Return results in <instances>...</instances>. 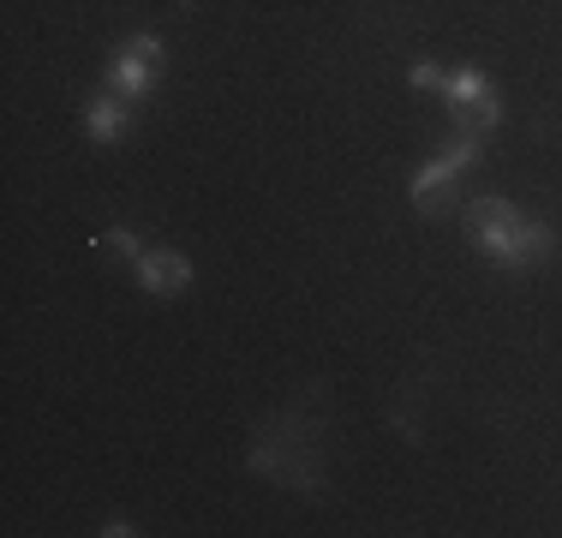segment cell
Returning <instances> with one entry per match:
<instances>
[{
  "label": "cell",
  "instance_id": "cell-1",
  "mask_svg": "<svg viewBox=\"0 0 562 538\" xmlns=\"http://www.w3.org/2000/svg\"><path fill=\"white\" fill-rule=\"evenodd\" d=\"M467 234H473V246L485 251V258L497 264H544L557 251V234L544 222H527L515 204H503V198H479L473 210H467Z\"/></svg>",
  "mask_w": 562,
  "mask_h": 538
},
{
  "label": "cell",
  "instance_id": "cell-2",
  "mask_svg": "<svg viewBox=\"0 0 562 538\" xmlns=\"http://www.w3.org/2000/svg\"><path fill=\"white\" fill-rule=\"evenodd\" d=\"M156 72H162V43H156V36H132L126 54L109 66V85H114V97L138 102L156 90Z\"/></svg>",
  "mask_w": 562,
  "mask_h": 538
},
{
  "label": "cell",
  "instance_id": "cell-3",
  "mask_svg": "<svg viewBox=\"0 0 562 538\" xmlns=\"http://www.w3.org/2000/svg\"><path fill=\"white\" fill-rule=\"evenodd\" d=\"M449 108H454V120H461V132H491L503 120V108H497V97H491L485 72H473V66L449 78Z\"/></svg>",
  "mask_w": 562,
  "mask_h": 538
},
{
  "label": "cell",
  "instance_id": "cell-4",
  "mask_svg": "<svg viewBox=\"0 0 562 538\" xmlns=\"http://www.w3.org/2000/svg\"><path fill=\"white\" fill-rule=\"evenodd\" d=\"M454 180H461V161H454V156H443V161H425V168L413 173V204H419L425 215L449 210V198H454Z\"/></svg>",
  "mask_w": 562,
  "mask_h": 538
},
{
  "label": "cell",
  "instance_id": "cell-5",
  "mask_svg": "<svg viewBox=\"0 0 562 538\" xmlns=\"http://www.w3.org/2000/svg\"><path fill=\"white\" fill-rule=\"evenodd\" d=\"M138 281L156 293V300H173V293H186V281H192V264H186L180 251H144Z\"/></svg>",
  "mask_w": 562,
  "mask_h": 538
},
{
  "label": "cell",
  "instance_id": "cell-6",
  "mask_svg": "<svg viewBox=\"0 0 562 538\" xmlns=\"http://www.w3.org/2000/svg\"><path fill=\"white\" fill-rule=\"evenodd\" d=\"M126 126H132V102L126 97H97V102L85 108V132L97 144H114Z\"/></svg>",
  "mask_w": 562,
  "mask_h": 538
},
{
  "label": "cell",
  "instance_id": "cell-7",
  "mask_svg": "<svg viewBox=\"0 0 562 538\" xmlns=\"http://www.w3.org/2000/svg\"><path fill=\"white\" fill-rule=\"evenodd\" d=\"M407 78H413V90H449V72H443V66H431V60H419Z\"/></svg>",
  "mask_w": 562,
  "mask_h": 538
},
{
  "label": "cell",
  "instance_id": "cell-8",
  "mask_svg": "<svg viewBox=\"0 0 562 538\" xmlns=\"http://www.w3.org/2000/svg\"><path fill=\"white\" fill-rule=\"evenodd\" d=\"M102 246H109V251H120V258H144L138 234H126V227H114V234H102Z\"/></svg>",
  "mask_w": 562,
  "mask_h": 538
}]
</instances>
